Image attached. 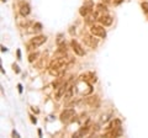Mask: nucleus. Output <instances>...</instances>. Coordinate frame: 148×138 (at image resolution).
I'll return each instance as SVG.
<instances>
[{"label":"nucleus","mask_w":148,"mask_h":138,"mask_svg":"<svg viewBox=\"0 0 148 138\" xmlns=\"http://www.w3.org/2000/svg\"><path fill=\"white\" fill-rule=\"evenodd\" d=\"M83 41H84V43L86 46H89L90 48H95L96 46H98V40L94 38V37H91V36H89V35H84V36H83Z\"/></svg>","instance_id":"6"},{"label":"nucleus","mask_w":148,"mask_h":138,"mask_svg":"<svg viewBox=\"0 0 148 138\" xmlns=\"http://www.w3.org/2000/svg\"><path fill=\"white\" fill-rule=\"evenodd\" d=\"M99 21H100L104 26H110L111 24H112V17L109 16V15H104V16L100 17Z\"/></svg>","instance_id":"11"},{"label":"nucleus","mask_w":148,"mask_h":138,"mask_svg":"<svg viewBox=\"0 0 148 138\" xmlns=\"http://www.w3.org/2000/svg\"><path fill=\"white\" fill-rule=\"evenodd\" d=\"M37 57H38V53H32V54H30V57H29V62H34Z\"/></svg>","instance_id":"13"},{"label":"nucleus","mask_w":148,"mask_h":138,"mask_svg":"<svg viewBox=\"0 0 148 138\" xmlns=\"http://www.w3.org/2000/svg\"><path fill=\"white\" fill-rule=\"evenodd\" d=\"M67 68V61L64 57H59V58H54L52 62L49 63L48 67V72L53 77H61L64 74Z\"/></svg>","instance_id":"1"},{"label":"nucleus","mask_w":148,"mask_h":138,"mask_svg":"<svg viewBox=\"0 0 148 138\" xmlns=\"http://www.w3.org/2000/svg\"><path fill=\"white\" fill-rule=\"evenodd\" d=\"M104 15H108V10H106L105 5H103V4H99V5H96V9H95V11H94V17L99 20L100 17L104 16Z\"/></svg>","instance_id":"5"},{"label":"nucleus","mask_w":148,"mask_h":138,"mask_svg":"<svg viewBox=\"0 0 148 138\" xmlns=\"http://www.w3.org/2000/svg\"><path fill=\"white\" fill-rule=\"evenodd\" d=\"M141 6H142V9H143V11L148 14V3H142Z\"/></svg>","instance_id":"14"},{"label":"nucleus","mask_w":148,"mask_h":138,"mask_svg":"<svg viewBox=\"0 0 148 138\" xmlns=\"http://www.w3.org/2000/svg\"><path fill=\"white\" fill-rule=\"evenodd\" d=\"M77 113L73 109H68V110H64V111L61 113V121L63 123H71L75 120Z\"/></svg>","instance_id":"2"},{"label":"nucleus","mask_w":148,"mask_h":138,"mask_svg":"<svg viewBox=\"0 0 148 138\" xmlns=\"http://www.w3.org/2000/svg\"><path fill=\"white\" fill-rule=\"evenodd\" d=\"M122 1H123V0H114V3H115V4H117V5H119V4H121Z\"/></svg>","instance_id":"16"},{"label":"nucleus","mask_w":148,"mask_h":138,"mask_svg":"<svg viewBox=\"0 0 148 138\" xmlns=\"http://www.w3.org/2000/svg\"><path fill=\"white\" fill-rule=\"evenodd\" d=\"M80 81H84V83H89V84H92V83L96 81V78L92 73H85V74L80 75Z\"/></svg>","instance_id":"8"},{"label":"nucleus","mask_w":148,"mask_h":138,"mask_svg":"<svg viewBox=\"0 0 148 138\" xmlns=\"http://www.w3.org/2000/svg\"><path fill=\"white\" fill-rule=\"evenodd\" d=\"M71 44H72V48H73V51H74V53H77L78 56H84V54H85L84 48H83L82 46L77 42V41H74V40H73Z\"/></svg>","instance_id":"7"},{"label":"nucleus","mask_w":148,"mask_h":138,"mask_svg":"<svg viewBox=\"0 0 148 138\" xmlns=\"http://www.w3.org/2000/svg\"><path fill=\"white\" fill-rule=\"evenodd\" d=\"M110 1H111V0H103V3H104V4H109Z\"/></svg>","instance_id":"17"},{"label":"nucleus","mask_w":148,"mask_h":138,"mask_svg":"<svg viewBox=\"0 0 148 138\" xmlns=\"http://www.w3.org/2000/svg\"><path fill=\"white\" fill-rule=\"evenodd\" d=\"M90 32L92 36H96V37H100V38H104L106 36V31L103 26H91Z\"/></svg>","instance_id":"4"},{"label":"nucleus","mask_w":148,"mask_h":138,"mask_svg":"<svg viewBox=\"0 0 148 138\" xmlns=\"http://www.w3.org/2000/svg\"><path fill=\"white\" fill-rule=\"evenodd\" d=\"M90 11H91V9H89L88 6H82L80 10H79V12H80L82 16H88V14H89Z\"/></svg>","instance_id":"12"},{"label":"nucleus","mask_w":148,"mask_h":138,"mask_svg":"<svg viewBox=\"0 0 148 138\" xmlns=\"http://www.w3.org/2000/svg\"><path fill=\"white\" fill-rule=\"evenodd\" d=\"M35 27H36V29H35L36 31H41V25H40V24H36Z\"/></svg>","instance_id":"15"},{"label":"nucleus","mask_w":148,"mask_h":138,"mask_svg":"<svg viewBox=\"0 0 148 138\" xmlns=\"http://www.w3.org/2000/svg\"><path fill=\"white\" fill-rule=\"evenodd\" d=\"M46 41H47V37H46V36H37V37H35V38L31 40V42H30V44H29V49L38 47V46L43 44Z\"/></svg>","instance_id":"3"},{"label":"nucleus","mask_w":148,"mask_h":138,"mask_svg":"<svg viewBox=\"0 0 148 138\" xmlns=\"http://www.w3.org/2000/svg\"><path fill=\"white\" fill-rule=\"evenodd\" d=\"M30 11H31V9H30L29 4H26V3H21L20 4V14L22 16H27L30 14Z\"/></svg>","instance_id":"10"},{"label":"nucleus","mask_w":148,"mask_h":138,"mask_svg":"<svg viewBox=\"0 0 148 138\" xmlns=\"http://www.w3.org/2000/svg\"><path fill=\"white\" fill-rule=\"evenodd\" d=\"M120 128H121V121L120 120H114L109 125V127L106 128V131H115V130H120Z\"/></svg>","instance_id":"9"},{"label":"nucleus","mask_w":148,"mask_h":138,"mask_svg":"<svg viewBox=\"0 0 148 138\" xmlns=\"http://www.w3.org/2000/svg\"><path fill=\"white\" fill-rule=\"evenodd\" d=\"M3 1H5V0H3Z\"/></svg>","instance_id":"18"}]
</instances>
